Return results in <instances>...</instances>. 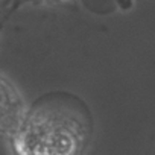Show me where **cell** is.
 Wrapping results in <instances>:
<instances>
[{
	"instance_id": "cell-1",
	"label": "cell",
	"mask_w": 155,
	"mask_h": 155,
	"mask_svg": "<svg viewBox=\"0 0 155 155\" xmlns=\"http://www.w3.org/2000/svg\"><path fill=\"white\" fill-rule=\"evenodd\" d=\"M91 117L81 99L67 93L41 97L12 132L15 155H82Z\"/></svg>"
},
{
	"instance_id": "cell-2",
	"label": "cell",
	"mask_w": 155,
	"mask_h": 155,
	"mask_svg": "<svg viewBox=\"0 0 155 155\" xmlns=\"http://www.w3.org/2000/svg\"><path fill=\"white\" fill-rule=\"evenodd\" d=\"M21 107V99L15 88L3 78H0V132L15 131L23 119Z\"/></svg>"
}]
</instances>
